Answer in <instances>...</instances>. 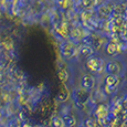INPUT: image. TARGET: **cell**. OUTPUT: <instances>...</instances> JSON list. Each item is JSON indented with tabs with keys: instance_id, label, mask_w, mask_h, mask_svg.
<instances>
[{
	"instance_id": "cell-5",
	"label": "cell",
	"mask_w": 127,
	"mask_h": 127,
	"mask_svg": "<svg viewBox=\"0 0 127 127\" xmlns=\"http://www.w3.org/2000/svg\"><path fill=\"white\" fill-rule=\"evenodd\" d=\"M124 65L122 61L118 60H109L105 63L104 72L106 74H113V75H122L123 74Z\"/></svg>"
},
{
	"instance_id": "cell-7",
	"label": "cell",
	"mask_w": 127,
	"mask_h": 127,
	"mask_svg": "<svg viewBox=\"0 0 127 127\" xmlns=\"http://www.w3.org/2000/svg\"><path fill=\"white\" fill-rule=\"evenodd\" d=\"M93 54H95V50L90 44L82 45L77 49V57H80L81 59H87Z\"/></svg>"
},
{
	"instance_id": "cell-1",
	"label": "cell",
	"mask_w": 127,
	"mask_h": 127,
	"mask_svg": "<svg viewBox=\"0 0 127 127\" xmlns=\"http://www.w3.org/2000/svg\"><path fill=\"white\" fill-rule=\"evenodd\" d=\"M85 66L91 73L94 74H99V73L104 72V66H105V61L102 57L93 54L90 58L86 59L85 61Z\"/></svg>"
},
{
	"instance_id": "cell-10",
	"label": "cell",
	"mask_w": 127,
	"mask_h": 127,
	"mask_svg": "<svg viewBox=\"0 0 127 127\" xmlns=\"http://www.w3.org/2000/svg\"><path fill=\"white\" fill-rule=\"evenodd\" d=\"M51 127H65L61 116H54L51 121Z\"/></svg>"
},
{
	"instance_id": "cell-8",
	"label": "cell",
	"mask_w": 127,
	"mask_h": 127,
	"mask_svg": "<svg viewBox=\"0 0 127 127\" xmlns=\"http://www.w3.org/2000/svg\"><path fill=\"white\" fill-rule=\"evenodd\" d=\"M104 51L108 57H116L119 52L118 45H117L115 42H113V41L106 42V44L104 45Z\"/></svg>"
},
{
	"instance_id": "cell-6",
	"label": "cell",
	"mask_w": 127,
	"mask_h": 127,
	"mask_svg": "<svg viewBox=\"0 0 127 127\" xmlns=\"http://www.w3.org/2000/svg\"><path fill=\"white\" fill-rule=\"evenodd\" d=\"M96 85V79L93 73H84L80 79V87L87 91H92Z\"/></svg>"
},
{
	"instance_id": "cell-4",
	"label": "cell",
	"mask_w": 127,
	"mask_h": 127,
	"mask_svg": "<svg viewBox=\"0 0 127 127\" xmlns=\"http://www.w3.org/2000/svg\"><path fill=\"white\" fill-rule=\"evenodd\" d=\"M119 84H121V79L118 75L106 74L104 79V90L107 94H112V93L116 92L117 89L119 87Z\"/></svg>"
},
{
	"instance_id": "cell-11",
	"label": "cell",
	"mask_w": 127,
	"mask_h": 127,
	"mask_svg": "<svg viewBox=\"0 0 127 127\" xmlns=\"http://www.w3.org/2000/svg\"><path fill=\"white\" fill-rule=\"evenodd\" d=\"M57 98L60 102H65L67 98H69V90L67 89H62L60 92V94L58 95Z\"/></svg>"
},
{
	"instance_id": "cell-9",
	"label": "cell",
	"mask_w": 127,
	"mask_h": 127,
	"mask_svg": "<svg viewBox=\"0 0 127 127\" xmlns=\"http://www.w3.org/2000/svg\"><path fill=\"white\" fill-rule=\"evenodd\" d=\"M61 117H62L65 127H76V118L71 112H67L66 114L62 115Z\"/></svg>"
},
{
	"instance_id": "cell-3",
	"label": "cell",
	"mask_w": 127,
	"mask_h": 127,
	"mask_svg": "<svg viewBox=\"0 0 127 127\" xmlns=\"http://www.w3.org/2000/svg\"><path fill=\"white\" fill-rule=\"evenodd\" d=\"M90 97H91L90 91L82 89V87H79L73 91V101H74L75 105L80 108L86 106L90 101Z\"/></svg>"
},
{
	"instance_id": "cell-2",
	"label": "cell",
	"mask_w": 127,
	"mask_h": 127,
	"mask_svg": "<svg viewBox=\"0 0 127 127\" xmlns=\"http://www.w3.org/2000/svg\"><path fill=\"white\" fill-rule=\"evenodd\" d=\"M77 45L72 41H64L60 45V55L63 60L70 61L77 57Z\"/></svg>"
},
{
	"instance_id": "cell-12",
	"label": "cell",
	"mask_w": 127,
	"mask_h": 127,
	"mask_svg": "<svg viewBox=\"0 0 127 127\" xmlns=\"http://www.w3.org/2000/svg\"><path fill=\"white\" fill-rule=\"evenodd\" d=\"M59 75H60V79L62 80V81H67V80H69V77H70L69 72H67L66 69L61 70L60 72H59Z\"/></svg>"
}]
</instances>
